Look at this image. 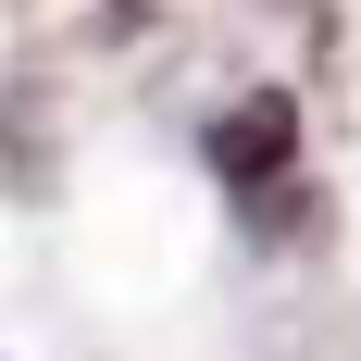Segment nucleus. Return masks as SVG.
<instances>
[{
    "mask_svg": "<svg viewBox=\"0 0 361 361\" xmlns=\"http://www.w3.org/2000/svg\"><path fill=\"white\" fill-rule=\"evenodd\" d=\"M200 149H212V175H224V187H262V175H287V149H299V112L274 100V87H250V100L224 112V125H212Z\"/></svg>",
    "mask_w": 361,
    "mask_h": 361,
    "instance_id": "nucleus-1",
    "label": "nucleus"
}]
</instances>
